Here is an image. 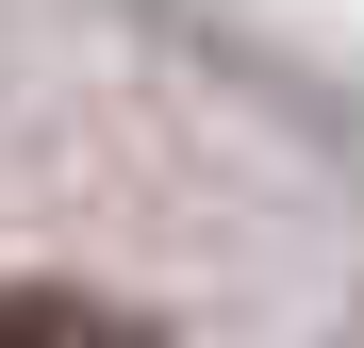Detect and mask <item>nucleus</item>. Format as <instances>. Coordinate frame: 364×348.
Returning <instances> with one entry per match:
<instances>
[{"label": "nucleus", "instance_id": "obj_1", "mask_svg": "<svg viewBox=\"0 0 364 348\" xmlns=\"http://www.w3.org/2000/svg\"><path fill=\"white\" fill-rule=\"evenodd\" d=\"M0 348H149V332L83 282H0Z\"/></svg>", "mask_w": 364, "mask_h": 348}]
</instances>
